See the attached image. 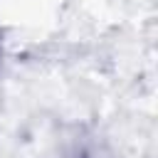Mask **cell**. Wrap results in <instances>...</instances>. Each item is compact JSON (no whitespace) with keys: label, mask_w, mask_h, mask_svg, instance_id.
Instances as JSON below:
<instances>
[{"label":"cell","mask_w":158,"mask_h":158,"mask_svg":"<svg viewBox=\"0 0 158 158\" xmlns=\"http://www.w3.org/2000/svg\"><path fill=\"white\" fill-rule=\"evenodd\" d=\"M67 158H109L96 143H91V141H79L69 153H67Z\"/></svg>","instance_id":"1"},{"label":"cell","mask_w":158,"mask_h":158,"mask_svg":"<svg viewBox=\"0 0 158 158\" xmlns=\"http://www.w3.org/2000/svg\"><path fill=\"white\" fill-rule=\"evenodd\" d=\"M0 59H2V32H0Z\"/></svg>","instance_id":"2"}]
</instances>
